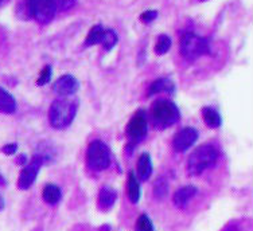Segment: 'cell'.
I'll list each match as a JSON object with an SVG mask.
<instances>
[{"instance_id":"cell-4","label":"cell","mask_w":253,"mask_h":231,"mask_svg":"<svg viewBox=\"0 0 253 231\" xmlns=\"http://www.w3.org/2000/svg\"><path fill=\"white\" fill-rule=\"evenodd\" d=\"M179 48L180 54L186 59H197L202 55H209L211 51L209 40L194 33H185L182 35Z\"/></svg>"},{"instance_id":"cell-21","label":"cell","mask_w":253,"mask_h":231,"mask_svg":"<svg viewBox=\"0 0 253 231\" xmlns=\"http://www.w3.org/2000/svg\"><path fill=\"white\" fill-rule=\"evenodd\" d=\"M117 40H119V37L117 34L115 33V30L112 29H107L104 31V37H102V40H101V44L104 50H112L115 46H116Z\"/></svg>"},{"instance_id":"cell-14","label":"cell","mask_w":253,"mask_h":231,"mask_svg":"<svg viewBox=\"0 0 253 231\" xmlns=\"http://www.w3.org/2000/svg\"><path fill=\"white\" fill-rule=\"evenodd\" d=\"M126 195L128 199L133 204H136L140 200V184L137 180L136 175L133 172L128 173V180H126Z\"/></svg>"},{"instance_id":"cell-10","label":"cell","mask_w":253,"mask_h":231,"mask_svg":"<svg viewBox=\"0 0 253 231\" xmlns=\"http://www.w3.org/2000/svg\"><path fill=\"white\" fill-rule=\"evenodd\" d=\"M78 89H80V83L70 74H63V76H61L57 81L54 82L53 85L54 92L62 97L73 96V94H76L78 92Z\"/></svg>"},{"instance_id":"cell-27","label":"cell","mask_w":253,"mask_h":231,"mask_svg":"<svg viewBox=\"0 0 253 231\" xmlns=\"http://www.w3.org/2000/svg\"><path fill=\"white\" fill-rule=\"evenodd\" d=\"M18 150V145L16 144H7L4 147H1V154H7V156H11V154H14Z\"/></svg>"},{"instance_id":"cell-5","label":"cell","mask_w":253,"mask_h":231,"mask_svg":"<svg viewBox=\"0 0 253 231\" xmlns=\"http://www.w3.org/2000/svg\"><path fill=\"white\" fill-rule=\"evenodd\" d=\"M86 163L93 171H104L111 165V152L105 143L94 140L86 151Z\"/></svg>"},{"instance_id":"cell-3","label":"cell","mask_w":253,"mask_h":231,"mask_svg":"<svg viewBox=\"0 0 253 231\" xmlns=\"http://www.w3.org/2000/svg\"><path fill=\"white\" fill-rule=\"evenodd\" d=\"M151 116L156 128L166 129L179 121V109L174 102L159 100L152 105Z\"/></svg>"},{"instance_id":"cell-17","label":"cell","mask_w":253,"mask_h":231,"mask_svg":"<svg viewBox=\"0 0 253 231\" xmlns=\"http://www.w3.org/2000/svg\"><path fill=\"white\" fill-rule=\"evenodd\" d=\"M202 118H204L205 124L211 129L219 128L221 124H222V118H221L218 112L213 109V108H209V106L202 109Z\"/></svg>"},{"instance_id":"cell-23","label":"cell","mask_w":253,"mask_h":231,"mask_svg":"<svg viewBox=\"0 0 253 231\" xmlns=\"http://www.w3.org/2000/svg\"><path fill=\"white\" fill-rule=\"evenodd\" d=\"M136 231H154V225L148 215L141 214L140 217L137 218Z\"/></svg>"},{"instance_id":"cell-24","label":"cell","mask_w":253,"mask_h":231,"mask_svg":"<svg viewBox=\"0 0 253 231\" xmlns=\"http://www.w3.org/2000/svg\"><path fill=\"white\" fill-rule=\"evenodd\" d=\"M50 78H51V66H44L43 70L41 72V76H39V78L37 79V85H39V86H43V85H46L47 82L50 81Z\"/></svg>"},{"instance_id":"cell-29","label":"cell","mask_w":253,"mask_h":231,"mask_svg":"<svg viewBox=\"0 0 253 231\" xmlns=\"http://www.w3.org/2000/svg\"><path fill=\"white\" fill-rule=\"evenodd\" d=\"M7 184V182H5V178L0 173V186H5Z\"/></svg>"},{"instance_id":"cell-30","label":"cell","mask_w":253,"mask_h":231,"mask_svg":"<svg viewBox=\"0 0 253 231\" xmlns=\"http://www.w3.org/2000/svg\"><path fill=\"white\" fill-rule=\"evenodd\" d=\"M4 199H3V196H1V195H0V211H1V210H3V208H4Z\"/></svg>"},{"instance_id":"cell-1","label":"cell","mask_w":253,"mask_h":231,"mask_svg":"<svg viewBox=\"0 0 253 231\" xmlns=\"http://www.w3.org/2000/svg\"><path fill=\"white\" fill-rule=\"evenodd\" d=\"M77 113V102L66 97L54 100L49 111L50 124L54 129H65L73 122Z\"/></svg>"},{"instance_id":"cell-28","label":"cell","mask_w":253,"mask_h":231,"mask_svg":"<svg viewBox=\"0 0 253 231\" xmlns=\"http://www.w3.org/2000/svg\"><path fill=\"white\" fill-rule=\"evenodd\" d=\"M26 160H27L26 154H20V156H18V159L15 160V163L18 165H23V164H26Z\"/></svg>"},{"instance_id":"cell-16","label":"cell","mask_w":253,"mask_h":231,"mask_svg":"<svg viewBox=\"0 0 253 231\" xmlns=\"http://www.w3.org/2000/svg\"><path fill=\"white\" fill-rule=\"evenodd\" d=\"M42 197L43 200L50 206H55L58 204L61 197H62V192H61V188L55 184H46L42 191Z\"/></svg>"},{"instance_id":"cell-15","label":"cell","mask_w":253,"mask_h":231,"mask_svg":"<svg viewBox=\"0 0 253 231\" xmlns=\"http://www.w3.org/2000/svg\"><path fill=\"white\" fill-rule=\"evenodd\" d=\"M16 112V101L5 89L0 87V113L12 115Z\"/></svg>"},{"instance_id":"cell-32","label":"cell","mask_w":253,"mask_h":231,"mask_svg":"<svg viewBox=\"0 0 253 231\" xmlns=\"http://www.w3.org/2000/svg\"><path fill=\"white\" fill-rule=\"evenodd\" d=\"M1 1H3V0H0V3H1Z\"/></svg>"},{"instance_id":"cell-26","label":"cell","mask_w":253,"mask_h":231,"mask_svg":"<svg viewBox=\"0 0 253 231\" xmlns=\"http://www.w3.org/2000/svg\"><path fill=\"white\" fill-rule=\"evenodd\" d=\"M158 18V12L154 10H148V11H144L143 14L140 15V20L143 22V23H151V22H154V20Z\"/></svg>"},{"instance_id":"cell-13","label":"cell","mask_w":253,"mask_h":231,"mask_svg":"<svg viewBox=\"0 0 253 231\" xmlns=\"http://www.w3.org/2000/svg\"><path fill=\"white\" fill-rule=\"evenodd\" d=\"M137 178L141 182H147L148 179L151 178L152 175V161L151 156L148 154H140V157L137 160Z\"/></svg>"},{"instance_id":"cell-7","label":"cell","mask_w":253,"mask_h":231,"mask_svg":"<svg viewBox=\"0 0 253 231\" xmlns=\"http://www.w3.org/2000/svg\"><path fill=\"white\" fill-rule=\"evenodd\" d=\"M42 164H43V157L38 154V156H34L31 161L22 168L19 173V179H18V188L19 190H29L34 184Z\"/></svg>"},{"instance_id":"cell-19","label":"cell","mask_w":253,"mask_h":231,"mask_svg":"<svg viewBox=\"0 0 253 231\" xmlns=\"http://www.w3.org/2000/svg\"><path fill=\"white\" fill-rule=\"evenodd\" d=\"M104 31L105 29L102 27L101 24H96L93 26L90 31H89L88 37L85 39V46L90 47V46H96V44H101L102 37H104Z\"/></svg>"},{"instance_id":"cell-9","label":"cell","mask_w":253,"mask_h":231,"mask_svg":"<svg viewBox=\"0 0 253 231\" xmlns=\"http://www.w3.org/2000/svg\"><path fill=\"white\" fill-rule=\"evenodd\" d=\"M198 140V130L194 128H183L172 140V148L175 152H186Z\"/></svg>"},{"instance_id":"cell-8","label":"cell","mask_w":253,"mask_h":231,"mask_svg":"<svg viewBox=\"0 0 253 231\" xmlns=\"http://www.w3.org/2000/svg\"><path fill=\"white\" fill-rule=\"evenodd\" d=\"M126 135L132 143H140L147 135V120L143 112H137L126 125Z\"/></svg>"},{"instance_id":"cell-6","label":"cell","mask_w":253,"mask_h":231,"mask_svg":"<svg viewBox=\"0 0 253 231\" xmlns=\"http://www.w3.org/2000/svg\"><path fill=\"white\" fill-rule=\"evenodd\" d=\"M27 5L31 16L39 24L50 23L57 12L53 0H27Z\"/></svg>"},{"instance_id":"cell-11","label":"cell","mask_w":253,"mask_h":231,"mask_svg":"<svg viewBox=\"0 0 253 231\" xmlns=\"http://www.w3.org/2000/svg\"><path fill=\"white\" fill-rule=\"evenodd\" d=\"M198 190L194 187V186H185V187H180L179 190H176L174 196H172V202H174V206L179 210H183V208L189 204V202L193 199V197L197 195Z\"/></svg>"},{"instance_id":"cell-22","label":"cell","mask_w":253,"mask_h":231,"mask_svg":"<svg viewBox=\"0 0 253 231\" xmlns=\"http://www.w3.org/2000/svg\"><path fill=\"white\" fill-rule=\"evenodd\" d=\"M171 48V39L169 35L162 34L158 37L155 44V54L158 55H165L166 53H169V50Z\"/></svg>"},{"instance_id":"cell-18","label":"cell","mask_w":253,"mask_h":231,"mask_svg":"<svg viewBox=\"0 0 253 231\" xmlns=\"http://www.w3.org/2000/svg\"><path fill=\"white\" fill-rule=\"evenodd\" d=\"M174 83L170 81V79H167V78H159V79H156L148 87V96H154V94H158V93L161 92H167V93H172L174 92Z\"/></svg>"},{"instance_id":"cell-2","label":"cell","mask_w":253,"mask_h":231,"mask_svg":"<svg viewBox=\"0 0 253 231\" xmlns=\"http://www.w3.org/2000/svg\"><path fill=\"white\" fill-rule=\"evenodd\" d=\"M218 159V152L213 145L204 144L190 154L186 169L190 176H198L206 169L211 168Z\"/></svg>"},{"instance_id":"cell-31","label":"cell","mask_w":253,"mask_h":231,"mask_svg":"<svg viewBox=\"0 0 253 231\" xmlns=\"http://www.w3.org/2000/svg\"><path fill=\"white\" fill-rule=\"evenodd\" d=\"M222 231H233V230H232L230 227H226V229H224V230H222Z\"/></svg>"},{"instance_id":"cell-20","label":"cell","mask_w":253,"mask_h":231,"mask_svg":"<svg viewBox=\"0 0 253 231\" xmlns=\"http://www.w3.org/2000/svg\"><path fill=\"white\" fill-rule=\"evenodd\" d=\"M169 193V183H167V179H165L163 176L158 178L155 183H154V196L158 199V200H162L165 199Z\"/></svg>"},{"instance_id":"cell-25","label":"cell","mask_w":253,"mask_h":231,"mask_svg":"<svg viewBox=\"0 0 253 231\" xmlns=\"http://www.w3.org/2000/svg\"><path fill=\"white\" fill-rule=\"evenodd\" d=\"M53 1L58 11H68L76 4V0H53Z\"/></svg>"},{"instance_id":"cell-12","label":"cell","mask_w":253,"mask_h":231,"mask_svg":"<svg viewBox=\"0 0 253 231\" xmlns=\"http://www.w3.org/2000/svg\"><path fill=\"white\" fill-rule=\"evenodd\" d=\"M116 199L117 193L115 190H112V188L109 187H102L101 190H100V192H98L97 197L98 208L104 212L109 211V210L115 206Z\"/></svg>"}]
</instances>
